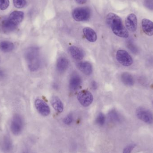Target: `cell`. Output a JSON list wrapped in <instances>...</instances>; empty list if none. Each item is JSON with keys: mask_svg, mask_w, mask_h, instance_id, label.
<instances>
[{"mask_svg": "<svg viewBox=\"0 0 153 153\" xmlns=\"http://www.w3.org/2000/svg\"><path fill=\"white\" fill-rule=\"evenodd\" d=\"M10 2L9 0H0V9L5 10L8 8Z\"/></svg>", "mask_w": 153, "mask_h": 153, "instance_id": "cell-24", "label": "cell"}, {"mask_svg": "<svg viewBox=\"0 0 153 153\" xmlns=\"http://www.w3.org/2000/svg\"><path fill=\"white\" fill-rule=\"evenodd\" d=\"M82 82L81 76L76 73H74L72 74L70 77L69 81V87L70 90L72 91H75L77 90Z\"/></svg>", "mask_w": 153, "mask_h": 153, "instance_id": "cell-11", "label": "cell"}, {"mask_svg": "<svg viewBox=\"0 0 153 153\" xmlns=\"http://www.w3.org/2000/svg\"><path fill=\"white\" fill-rule=\"evenodd\" d=\"M126 26L131 32H135L137 29V22L136 16L134 13H130L126 18Z\"/></svg>", "mask_w": 153, "mask_h": 153, "instance_id": "cell-9", "label": "cell"}, {"mask_svg": "<svg viewBox=\"0 0 153 153\" xmlns=\"http://www.w3.org/2000/svg\"><path fill=\"white\" fill-rule=\"evenodd\" d=\"M91 15V10L88 7H78L73 11V17L76 21L83 22L88 20Z\"/></svg>", "mask_w": 153, "mask_h": 153, "instance_id": "cell-3", "label": "cell"}, {"mask_svg": "<svg viewBox=\"0 0 153 153\" xmlns=\"http://www.w3.org/2000/svg\"><path fill=\"white\" fill-rule=\"evenodd\" d=\"M14 48V45L10 41H4L0 43V49L4 52H10Z\"/></svg>", "mask_w": 153, "mask_h": 153, "instance_id": "cell-19", "label": "cell"}, {"mask_svg": "<svg viewBox=\"0 0 153 153\" xmlns=\"http://www.w3.org/2000/svg\"><path fill=\"white\" fill-rule=\"evenodd\" d=\"M143 31L148 36L153 35V22L147 19H143L142 22Z\"/></svg>", "mask_w": 153, "mask_h": 153, "instance_id": "cell-14", "label": "cell"}, {"mask_svg": "<svg viewBox=\"0 0 153 153\" xmlns=\"http://www.w3.org/2000/svg\"><path fill=\"white\" fill-rule=\"evenodd\" d=\"M83 32L85 38L89 42H94L97 40V34L95 31L91 28H84L83 30Z\"/></svg>", "mask_w": 153, "mask_h": 153, "instance_id": "cell-17", "label": "cell"}, {"mask_svg": "<svg viewBox=\"0 0 153 153\" xmlns=\"http://www.w3.org/2000/svg\"><path fill=\"white\" fill-rule=\"evenodd\" d=\"M91 85L92 88L94 89V90H95V89H97V83L95 82V81H93L91 82Z\"/></svg>", "mask_w": 153, "mask_h": 153, "instance_id": "cell-29", "label": "cell"}, {"mask_svg": "<svg viewBox=\"0 0 153 153\" xmlns=\"http://www.w3.org/2000/svg\"><path fill=\"white\" fill-rule=\"evenodd\" d=\"M77 98L81 105L85 107L90 106L93 101L92 94L87 90H82L79 92Z\"/></svg>", "mask_w": 153, "mask_h": 153, "instance_id": "cell-5", "label": "cell"}, {"mask_svg": "<svg viewBox=\"0 0 153 153\" xmlns=\"http://www.w3.org/2000/svg\"><path fill=\"white\" fill-rule=\"evenodd\" d=\"M13 4L16 8L21 9L26 4V0H13Z\"/></svg>", "mask_w": 153, "mask_h": 153, "instance_id": "cell-21", "label": "cell"}, {"mask_svg": "<svg viewBox=\"0 0 153 153\" xmlns=\"http://www.w3.org/2000/svg\"><path fill=\"white\" fill-rule=\"evenodd\" d=\"M2 27L5 31H11L16 28L15 26L11 24L8 19L4 20L2 23Z\"/></svg>", "mask_w": 153, "mask_h": 153, "instance_id": "cell-20", "label": "cell"}, {"mask_svg": "<svg viewBox=\"0 0 153 153\" xmlns=\"http://www.w3.org/2000/svg\"><path fill=\"white\" fill-rule=\"evenodd\" d=\"M136 115L139 119L147 124H152L153 121L152 113L148 110L143 108H139L137 110Z\"/></svg>", "mask_w": 153, "mask_h": 153, "instance_id": "cell-7", "label": "cell"}, {"mask_svg": "<svg viewBox=\"0 0 153 153\" xmlns=\"http://www.w3.org/2000/svg\"><path fill=\"white\" fill-rule=\"evenodd\" d=\"M25 57L28 66L31 71H37L41 65L40 52L38 48L31 47L26 50Z\"/></svg>", "mask_w": 153, "mask_h": 153, "instance_id": "cell-2", "label": "cell"}, {"mask_svg": "<svg viewBox=\"0 0 153 153\" xmlns=\"http://www.w3.org/2000/svg\"><path fill=\"white\" fill-rule=\"evenodd\" d=\"M76 66L78 69L85 75H90L92 73V66L89 62H80L77 63Z\"/></svg>", "mask_w": 153, "mask_h": 153, "instance_id": "cell-13", "label": "cell"}, {"mask_svg": "<svg viewBox=\"0 0 153 153\" xmlns=\"http://www.w3.org/2000/svg\"><path fill=\"white\" fill-rule=\"evenodd\" d=\"M116 58L120 64L126 67L130 66L133 63L131 56L125 50H118L116 54Z\"/></svg>", "mask_w": 153, "mask_h": 153, "instance_id": "cell-4", "label": "cell"}, {"mask_svg": "<svg viewBox=\"0 0 153 153\" xmlns=\"http://www.w3.org/2000/svg\"><path fill=\"white\" fill-rule=\"evenodd\" d=\"M144 4L149 10H153V0H144Z\"/></svg>", "mask_w": 153, "mask_h": 153, "instance_id": "cell-27", "label": "cell"}, {"mask_svg": "<svg viewBox=\"0 0 153 153\" xmlns=\"http://www.w3.org/2000/svg\"><path fill=\"white\" fill-rule=\"evenodd\" d=\"M35 106L39 112L42 116L47 117L50 113L49 106L41 99H36L35 101Z\"/></svg>", "mask_w": 153, "mask_h": 153, "instance_id": "cell-8", "label": "cell"}, {"mask_svg": "<svg viewBox=\"0 0 153 153\" xmlns=\"http://www.w3.org/2000/svg\"><path fill=\"white\" fill-rule=\"evenodd\" d=\"M51 103L55 110L58 113H61L63 111V103L59 97L56 96L52 97L51 99Z\"/></svg>", "mask_w": 153, "mask_h": 153, "instance_id": "cell-15", "label": "cell"}, {"mask_svg": "<svg viewBox=\"0 0 153 153\" xmlns=\"http://www.w3.org/2000/svg\"><path fill=\"white\" fill-rule=\"evenodd\" d=\"M23 127V121L21 117L19 115L13 117L11 123V130L13 134H19L21 132Z\"/></svg>", "mask_w": 153, "mask_h": 153, "instance_id": "cell-6", "label": "cell"}, {"mask_svg": "<svg viewBox=\"0 0 153 153\" xmlns=\"http://www.w3.org/2000/svg\"><path fill=\"white\" fill-rule=\"evenodd\" d=\"M4 76V73L2 71H0V77H2Z\"/></svg>", "mask_w": 153, "mask_h": 153, "instance_id": "cell-31", "label": "cell"}, {"mask_svg": "<svg viewBox=\"0 0 153 153\" xmlns=\"http://www.w3.org/2000/svg\"><path fill=\"white\" fill-rule=\"evenodd\" d=\"M105 122V117L104 114L102 113H99L96 119V122L100 126L104 125Z\"/></svg>", "mask_w": 153, "mask_h": 153, "instance_id": "cell-23", "label": "cell"}, {"mask_svg": "<svg viewBox=\"0 0 153 153\" xmlns=\"http://www.w3.org/2000/svg\"><path fill=\"white\" fill-rule=\"evenodd\" d=\"M69 65V62L66 57L61 56L57 60L56 67L57 71L59 73H62L68 69Z\"/></svg>", "mask_w": 153, "mask_h": 153, "instance_id": "cell-12", "label": "cell"}, {"mask_svg": "<svg viewBox=\"0 0 153 153\" xmlns=\"http://www.w3.org/2000/svg\"><path fill=\"white\" fill-rule=\"evenodd\" d=\"M135 146V145L134 144H131L125 148L124 151H123V153H131L134 148Z\"/></svg>", "mask_w": 153, "mask_h": 153, "instance_id": "cell-28", "label": "cell"}, {"mask_svg": "<svg viewBox=\"0 0 153 153\" xmlns=\"http://www.w3.org/2000/svg\"></svg>", "mask_w": 153, "mask_h": 153, "instance_id": "cell-32", "label": "cell"}, {"mask_svg": "<svg viewBox=\"0 0 153 153\" xmlns=\"http://www.w3.org/2000/svg\"><path fill=\"white\" fill-rule=\"evenodd\" d=\"M87 0H75L76 3L79 4H83L85 3Z\"/></svg>", "mask_w": 153, "mask_h": 153, "instance_id": "cell-30", "label": "cell"}, {"mask_svg": "<svg viewBox=\"0 0 153 153\" xmlns=\"http://www.w3.org/2000/svg\"><path fill=\"white\" fill-rule=\"evenodd\" d=\"M128 47L134 53H136L137 52V48L131 42H128L127 44Z\"/></svg>", "mask_w": 153, "mask_h": 153, "instance_id": "cell-26", "label": "cell"}, {"mask_svg": "<svg viewBox=\"0 0 153 153\" xmlns=\"http://www.w3.org/2000/svg\"><path fill=\"white\" fill-rule=\"evenodd\" d=\"M69 51L73 58L76 61H81L84 57L82 51L76 46H72L69 47Z\"/></svg>", "mask_w": 153, "mask_h": 153, "instance_id": "cell-16", "label": "cell"}, {"mask_svg": "<svg viewBox=\"0 0 153 153\" xmlns=\"http://www.w3.org/2000/svg\"><path fill=\"white\" fill-rule=\"evenodd\" d=\"M24 13L22 12L15 11L10 14L8 20L15 27L19 25L23 20Z\"/></svg>", "mask_w": 153, "mask_h": 153, "instance_id": "cell-10", "label": "cell"}, {"mask_svg": "<svg viewBox=\"0 0 153 153\" xmlns=\"http://www.w3.org/2000/svg\"><path fill=\"white\" fill-rule=\"evenodd\" d=\"M106 21L116 36L124 38L128 37V31L123 25L122 20L119 16L110 13L106 17Z\"/></svg>", "mask_w": 153, "mask_h": 153, "instance_id": "cell-1", "label": "cell"}, {"mask_svg": "<svg viewBox=\"0 0 153 153\" xmlns=\"http://www.w3.org/2000/svg\"><path fill=\"white\" fill-rule=\"evenodd\" d=\"M11 147V143L9 139L7 138L4 139V140L3 143V147L4 151H10Z\"/></svg>", "mask_w": 153, "mask_h": 153, "instance_id": "cell-22", "label": "cell"}, {"mask_svg": "<svg viewBox=\"0 0 153 153\" xmlns=\"http://www.w3.org/2000/svg\"><path fill=\"white\" fill-rule=\"evenodd\" d=\"M121 80L123 83L127 86H132L134 84V77L128 73H124L121 74Z\"/></svg>", "mask_w": 153, "mask_h": 153, "instance_id": "cell-18", "label": "cell"}, {"mask_svg": "<svg viewBox=\"0 0 153 153\" xmlns=\"http://www.w3.org/2000/svg\"><path fill=\"white\" fill-rule=\"evenodd\" d=\"M73 120V117L72 114H69L67 115V117H65L64 119V122L66 125H70L72 122Z\"/></svg>", "mask_w": 153, "mask_h": 153, "instance_id": "cell-25", "label": "cell"}]
</instances>
